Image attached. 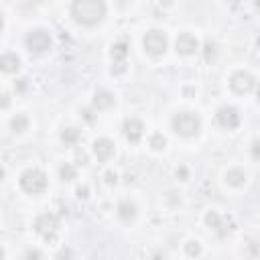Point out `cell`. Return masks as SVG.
<instances>
[{"label":"cell","mask_w":260,"mask_h":260,"mask_svg":"<svg viewBox=\"0 0 260 260\" xmlns=\"http://www.w3.org/2000/svg\"><path fill=\"white\" fill-rule=\"evenodd\" d=\"M26 258H41V254H39V252H32V250H30V252H26Z\"/></svg>","instance_id":"obj_28"},{"label":"cell","mask_w":260,"mask_h":260,"mask_svg":"<svg viewBox=\"0 0 260 260\" xmlns=\"http://www.w3.org/2000/svg\"><path fill=\"white\" fill-rule=\"evenodd\" d=\"M258 100H260V85H258Z\"/></svg>","instance_id":"obj_29"},{"label":"cell","mask_w":260,"mask_h":260,"mask_svg":"<svg viewBox=\"0 0 260 260\" xmlns=\"http://www.w3.org/2000/svg\"><path fill=\"white\" fill-rule=\"evenodd\" d=\"M217 122L223 126V128H236L238 124H240V114H238V110L236 108H232V106H221L219 110H217Z\"/></svg>","instance_id":"obj_8"},{"label":"cell","mask_w":260,"mask_h":260,"mask_svg":"<svg viewBox=\"0 0 260 260\" xmlns=\"http://www.w3.org/2000/svg\"><path fill=\"white\" fill-rule=\"evenodd\" d=\"M20 187L30 195H39L47 189V177L39 169H28L20 175Z\"/></svg>","instance_id":"obj_3"},{"label":"cell","mask_w":260,"mask_h":260,"mask_svg":"<svg viewBox=\"0 0 260 260\" xmlns=\"http://www.w3.org/2000/svg\"><path fill=\"white\" fill-rule=\"evenodd\" d=\"M61 140H63L67 146L77 144V140H79V130H77V128H63V132H61Z\"/></svg>","instance_id":"obj_17"},{"label":"cell","mask_w":260,"mask_h":260,"mask_svg":"<svg viewBox=\"0 0 260 260\" xmlns=\"http://www.w3.org/2000/svg\"><path fill=\"white\" fill-rule=\"evenodd\" d=\"M199 118L193 112H179L173 118V130L181 136H195L199 132Z\"/></svg>","instance_id":"obj_2"},{"label":"cell","mask_w":260,"mask_h":260,"mask_svg":"<svg viewBox=\"0 0 260 260\" xmlns=\"http://www.w3.org/2000/svg\"><path fill=\"white\" fill-rule=\"evenodd\" d=\"M225 179H228V183H230V185L238 187V185H242V183L246 181V173H244L242 169H232V171H228Z\"/></svg>","instance_id":"obj_18"},{"label":"cell","mask_w":260,"mask_h":260,"mask_svg":"<svg viewBox=\"0 0 260 260\" xmlns=\"http://www.w3.org/2000/svg\"><path fill=\"white\" fill-rule=\"evenodd\" d=\"M77 195H79V197H87V187H79V189H77Z\"/></svg>","instance_id":"obj_26"},{"label":"cell","mask_w":260,"mask_h":260,"mask_svg":"<svg viewBox=\"0 0 260 260\" xmlns=\"http://www.w3.org/2000/svg\"><path fill=\"white\" fill-rule=\"evenodd\" d=\"M165 144H167V140H165V136H162V134H154V136L150 138V146H152L154 150L165 148Z\"/></svg>","instance_id":"obj_21"},{"label":"cell","mask_w":260,"mask_h":260,"mask_svg":"<svg viewBox=\"0 0 260 260\" xmlns=\"http://www.w3.org/2000/svg\"><path fill=\"white\" fill-rule=\"evenodd\" d=\"M126 57H128V43H124V41H120V43H116L114 47H112V59H114V71L116 73H122L124 71V61H126Z\"/></svg>","instance_id":"obj_10"},{"label":"cell","mask_w":260,"mask_h":260,"mask_svg":"<svg viewBox=\"0 0 260 260\" xmlns=\"http://www.w3.org/2000/svg\"><path fill=\"white\" fill-rule=\"evenodd\" d=\"M26 126H28V118L22 116V114H16V116L10 120V128H12L14 132H22V130H26Z\"/></svg>","instance_id":"obj_19"},{"label":"cell","mask_w":260,"mask_h":260,"mask_svg":"<svg viewBox=\"0 0 260 260\" xmlns=\"http://www.w3.org/2000/svg\"><path fill=\"white\" fill-rule=\"evenodd\" d=\"M213 49H215V45H213V43H207V45H205V59L213 57V53H215Z\"/></svg>","instance_id":"obj_22"},{"label":"cell","mask_w":260,"mask_h":260,"mask_svg":"<svg viewBox=\"0 0 260 260\" xmlns=\"http://www.w3.org/2000/svg\"><path fill=\"white\" fill-rule=\"evenodd\" d=\"M142 45H144L146 53H150V55L158 57V55H162V53L167 51L169 41H167V35H165L162 30H148V32L144 35Z\"/></svg>","instance_id":"obj_4"},{"label":"cell","mask_w":260,"mask_h":260,"mask_svg":"<svg viewBox=\"0 0 260 260\" xmlns=\"http://www.w3.org/2000/svg\"><path fill=\"white\" fill-rule=\"evenodd\" d=\"M77 160H79V165H85V162H87L85 152H77Z\"/></svg>","instance_id":"obj_25"},{"label":"cell","mask_w":260,"mask_h":260,"mask_svg":"<svg viewBox=\"0 0 260 260\" xmlns=\"http://www.w3.org/2000/svg\"><path fill=\"white\" fill-rule=\"evenodd\" d=\"M175 47H177V53H181V55H193V53L199 49V43H197V39H195L193 35L183 32V35L177 37Z\"/></svg>","instance_id":"obj_9"},{"label":"cell","mask_w":260,"mask_h":260,"mask_svg":"<svg viewBox=\"0 0 260 260\" xmlns=\"http://www.w3.org/2000/svg\"><path fill=\"white\" fill-rule=\"evenodd\" d=\"M71 16L79 24L93 26L106 16V4H104V0H73Z\"/></svg>","instance_id":"obj_1"},{"label":"cell","mask_w":260,"mask_h":260,"mask_svg":"<svg viewBox=\"0 0 260 260\" xmlns=\"http://www.w3.org/2000/svg\"><path fill=\"white\" fill-rule=\"evenodd\" d=\"M0 65H2V71L10 73V71H16V69L20 67V61H18V57H16V55H12V53H6V55H2V61H0Z\"/></svg>","instance_id":"obj_14"},{"label":"cell","mask_w":260,"mask_h":260,"mask_svg":"<svg viewBox=\"0 0 260 260\" xmlns=\"http://www.w3.org/2000/svg\"><path fill=\"white\" fill-rule=\"evenodd\" d=\"M35 230L45 238H53L57 234V230H59V217L55 213H43V215L37 217Z\"/></svg>","instance_id":"obj_5"},{"label":"cell","mask_w":260,"mask_h":260,"mask_svg":"<svg viewBox=\"0 0 260 260\" xmlns=\"http://www.w3.org/2000/svg\"><path fill=\"white\" fill-rule=\"evenodd\" d=\"M26 47H28L30 51H35V53H45V51H49V49H51V37H49V32H45V30H41V28L30 30L28 37H26Z\"/></svg>","instance_id":"obj_6"},{"label":"cell","mask_w":260,"mask_h":260,"mask_svg":"<svg viewBox=\"0 0 260 260\" xmlns=\"http://www.w3.org/2000/svg\"><path fill=\"white\" fill-rule=\"evenodd\" d=\"M187 252H189V254H199V246H197V242H189V244H187Z\"/></svg>","instance_id":"obj_23"},{"label":"cell","mask_w":260,"mask_h":260,"mask_svg":"<svg viewBox=\"0 0 260 260\" xmlns=\"http://www.w3.org/2000/svg\"><path fill=\"white\" fill-rule=\"evenodd\" d=\"M59 177H61V181H73L75 179V167H71V165H63L61 169H59Z\"/></svg>","instance_id":"obj_20"},{"label":"cell","mask_w":260,"mask_h":260,"mask_svg":"<svg viewBox=\"0 0 260 260\" xmlns=\"http://www.w3.org/2000/svg\"><path fill=\"white\" fill-rule=\"evenodd\" d=\"M106 181H108V183H116V175H114V173H108V175H106Z\"/></svg>","instance_id":"obj_27"},{"label":"cell","mask_w":260,"mask_h":260,"mask_svg":"<svg viewBox=\"0 0 260 260\" xmlns=\"http://www.w3.org/2000/svg\"><path fill=\"white\" fill-rule=\"evenodd\" d=\"M205 221H207V223H209V225H211V228H213V230H215V232H217L219 236H225V234L230 232V230H225V228H223V221H221V217H219V215H217L215 211L207 213Z\"/></svg>","instance_id":"obj_16"},{"label":"cell","mask_w":260,"mask_h":260,"mask_svg":"<svg viewBox=\"0 0 260 260\" xmlns=\"http://www.w3.org/2000/svg\"><path fill=\"white\" fill-rule=\"evenodd\" d=\"M252 154H254V158H260V142L252 144Z\"/></svg>","instance_id":"obj_24"},{"label":"cell","mask_w":260,"mask_h":260,"mask_svg":"<svg viewBox=\"0 0 260 260\" xmlns=\"http://www.w3.org/2000/svg\"><path fill=\"white\" fill-rule=\"evenodd\" d=\"M93 152L98 160H108L114 156V142H110L108 138H100L93 142Z\"/></svg>","instance_id":"obj_12"},{"label":"cell","mask_w":260,"mask_h":260,"mask_svg":"<svg viewBox=\"0 0 260 260\" xmlns=\"http://www.w3.org/2000/svg\"><path fill=\"white\" fill-rule=\"evenodd\" d=\"M114 104V95L110 93V91H98L95 93V98H93V106L98 108V110H106V108H110Z\"/></svg>","instance_id":"obj_13"},{"label":"cell","mask_w":260,"mask_h":260,"mask_svg":"<svg viewBox=\"0 0 260 260\" xmlns=\"http://www.w3.org/2000/svg\"><path fill=\"white\" fill-rule=\"evenodd\" d=\"M142 122L140 120H136V118H128L126 122H124V136L130 140V142H138L140 140V136H142Z\"/></svg>","instance_id":"obj_11"},{"label":"cell","mask_w":260,"mask_h":260,"mask_svg":"<svg viewBox=\"0 0 260 260\" xmlns=\"http://www.w3.org/2000/svg\"><path fill=\"white\" fill-rule=\"evenodd\" d=\"M230 85H232V89L236 93H248L254 87V77L250 73H246V71H238V73L232 75Z\"/></svg>","instance_id":"obj_7"},{"label":"cell","mask_w":260,"mask_h":260,"mask_svg":"<svg viewBox=\"0 0 260 260\" xmlns=\"http://www.w3.org/2000/svg\"><path fill=\"white\" fill-rule=\"evenodd\" d=\"M118 215H120V219L130 221V219L136 215V205L130 203V201H122V203L118 205Z\"/></svg>","instance_id":"obj_15"}]
</instances>
